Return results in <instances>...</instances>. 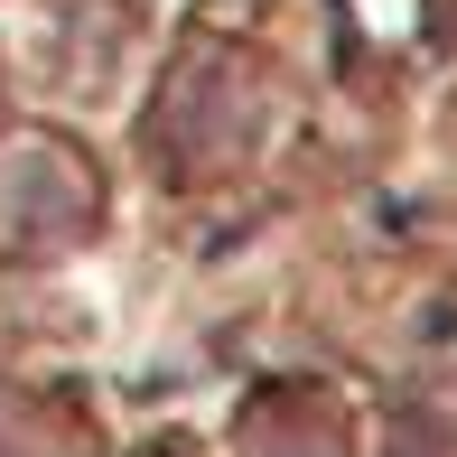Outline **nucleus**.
<instances>
[{
  "label": "nucleus",
  "mask_w": 457,
  "mask_h": 457,
  "mask_svg": "<svg viewBox=\"0 0 457 457\" xmlns=\"http://www.w3.org/2000/svg\"><path fill=\"white\" fill-rule=\"evenodd\" d=\"M243 457H345V429L318 402H262V420L243 429Z\"/></svg>",
  "instance_id": "1"
}]
</instances>
